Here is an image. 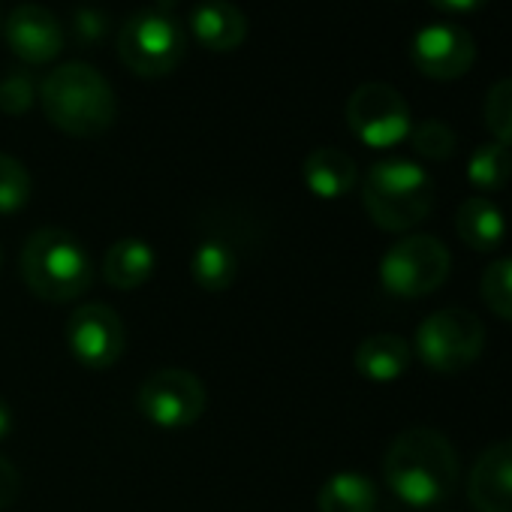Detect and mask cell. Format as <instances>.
Masks as SVG:
<instances>
[{"mask_svg":"<svg viewBox=\"0 0 512 512\" xmlns=\"http://www.w3.org/2000/svg\"><path fill=\"white\" fill-rule=\"evenodd\" d=\"M67 347L73 359L88 371L112 368L127 347V332L118 311L103 302L76 308V314L67 323Z\"/></svg>","mask_w":512,"mask_h":512,"instance_id":"10","label":"cell"},{"mask_svg":"<svg viewBox=\"0 0 512 512\" xmlns=\"http://www.w3.org/2000/svg\"><path fill=\"white\" fill-rule=\"evenodd\" d=\"M320 512H374L377 509V485L356 470L335 473L323 482L317 494Z\"/></svg>","mask_w":512,"mask_h":512,"instance_id":"19","label":"cell"},{"mask_svg":"<svg viewBox=\"0 0 512 512\" xmlns=\"http://www.w3.org/2000/svg\"><path fill=\"white\" fill-rule=\"evenodd\" d=\"M31 199V172L22 160L0 151V214H13Z\"/></svg>","mask_w":512,"mask_h":512,"instance_id":"23","label":"cell"},{"mask_svg":"<svg viewBox=\"0 0 512 512\" xmlns=\"http://www.w3.org/2000/svg\"><path fill=\"white\" fill-rule=\"evenodd\" d=\"M190 31L205 49L232 52L247 37V19L229 0H202L190 13Z\"/></svg>","mask_w":512,"mask_h":512,"instance_id":"14","label":"cell"},{"mask_svg":"<svg viewBox=\"0 0 512 512\" xmlns=\"http://www.w3.org/2000/svg\"><path fill=\"white\" fill-rule=\"evenodd\" d=\"M347 124L368 148H395L413 130L407 100L383 82L359 85L347 100Z\"/></svg>","mask_w":512,"mask_h":512,"instance_id":"8","label":"cell"},{"mask_svg":"<svg viewBox=\"0 0 512 512\" xmlns=\"http://www.w3.org/2000/svg\"><path fill=\"white\" fill-rule=\"evenodd\" d=\"M10 431H13V410L4 398H0V440H7Z\"/></svg>","mask_w":512,"mask_h":512,"instance_id":"30","label":"cell"},{"mask_svg":"<svg viewBox=\"0 0 512 512\" xmlns=\"http://www.w3.org/2000/svg\"><path fill=\"white\" fill-rule=\"evenodd\" d=\"M4 37L13 49V55L25 64H49L64 49V28L55 19L52 10L40 4L16 7L7 16Z\"/></svg>","mask_w":512,"mask_h":512,"instance_id":"12","label":"cell"},{"mask_svg":"<svg viewBox=\"0 0 512 512\" xmlns=\"http://www.w3.org/2000/svg\"><path fill=\"white\" fill-rule=\"evenodd\" d=\"M479 290H482V302L488 305V311L497 314L500 320L512 323V256L491 263L482 272Z\"/></svg>","mask_w":512,"mask_h":512,"instance_id":"22","label":"cell"},{"mask_svg":"<svg viewBox=\"0 0 512 512\" xmlns=\"http://www.w3.org/2000/svg\"><path fill=\"white\" fill-rule=\"evenodd\" d=\"M22 281L43 302H73L94 284V263L76 235L58 226H43L22 247Z\"/></svg>","mask_w":512,"mask_h":512,"instance_id":"3","label":"cell"},{"mask_svg":"<svg viewBox=\"0 0 512 512\" xmlns=\"http://www.w3.org/2000/svg\"><path fill=\"white\" fill-rule=\"evenodd\" d=\"M362 202L383 232H410L434 208V181L419 163L389 157L368 169Z\"/></svg>","mask_w":512,"mask_h":512,"instance_id":"4","label":"cell"},{"mask_svg":"<svg viewBox=\"0 0 512 512\" xmlns=\"http://www.w3.org/2000/svg\"><path fill=\"white\" fill-rule=\"evenodd\" d=\"M428 4L446 16H467V13H476L482 10L488 0H428Z\"/></svg>","mask_w":512,"mask_h":512,"instance_id":"29","label":"cell"},{"mask_svg":"<svg viewBox=\"0 0 512 512\" xmlns=\"http://www.w3.org/2000/svg\"><path fill=\"white\" fill-rule=\"evenodd\" d=\"M413 151L425 160H449L455 154V133L443 121H422L410 130Z\"/></svg>","mask_w":512,"mask_h":512,"instance_id":"25","label":"cell"},{"mask_svg":"<svg viewBox=\"0 0 512 512\" xmlns=\"http://www.w3.org/2000/svg\"><path fill=\"white\" fill-rule=\"evenodd\" d=\"M73 31L82 46H94L106 37V16L97 10H79L73 16Z\"/></svg>","mask_w":512,"mask_h":512,"instance_id":"27","label":"cell"},{"mask_svg":"<svg viewBox=\"0 0 512 512\" xmlns=\"http://www.w3.org/2000/svg\"><path fill=\"white\" fill-rule=\"evenodd\" d=\"M485 127L494 142L512 148V79L491 85L485 97Z\"/></svg>","mask_w":512,"mask_h":512,"instance_id":"24","label":"cell"},{"mask_svg":"<svg viewBox=\"0 0 512 512\" xmlns=\"http://www.w3.org/2000/svg\"><path fill=\"white\" fill-rule=\"evenodd\" d=\"M485 350V326L467 308H440L416 329V356L437 374L470 368Z\"/></svg>","mask_w":512,"mask_h":512,"instance_id":"7","label":"cell"},{"mask_svg":"<svg viewBox=\"0 0 512 512\" xmlns=\"http://www.w3.org/2000/svg\"><path fill=\"white\" fill-rule=\"evenodd\" d=\"M452 269L446 244L434 235H407L380 260V284L395 299H425L437 293Z\"/></svg>","mask_w":512,"mask_h":512,"instance_id":"6","label":"cell"},{"mask_svg":"<svg viewBox=\"0 0 512 512\" xmlns=\"http://www.w3.org/2000/svg\"><path fill=\"white\" fill-rule=\"evenodd\" d=\"M467 497L476 512H512V440L491 443L476 458Z\"/></svg>","mask_w":512,"mask_h":512,"instance_id":"13","label":"cell"},{"mask_svg":"<svg viewBox=\"0 0 512 512\" xmlns=\"http://www.w3.org/2000/svg\"><path fill=\"white\" fill-rule=\"evenodd\" d=\"M455 232L470 250L491 253L506 235V217L488 196H470L455 214Z\"/></svg>","mask_w":512,"mask_h":512,"instance_id":"18","label":"cell"},{"mask_svg":"<svg viewBox=\"0 0 512 512\" xmlns=\"http://www.w3.org/2000/svg\"><path fill=\"white\" fill-rule=\"evenodd\" d=\"M187 52V37L178 19L166 10L133 13L118 34V55L124 67L142 79L169 76Z\"/></svg>","mask_w":512,"mask_h":512,"instance_id":"5","label":"cell"},{"mask_svg":"<svg viewBox=\"0 0 512 512\" xmlns=\"http://www.w3.org/2000/svg\"><path fill=\"white\" fill-rule=\"evenodd\" d=\"M34 106V82L25 73H10L0 82V112L4 115H25Z\"/></svg>","mask_w":512,"mask_h":512,"instance_id":"26","label":"cell"},{"mask_svg":"<svg viewBox=\"0 0 512 512\" xmlns=\"http://www.w3.org/2000/svg\"><path fill=\"white\" fill-rule=\"evenodd\" d=\"M383 476L401 503L428 509L452 494L458 482V452L437 428H407L389 443Z\"/></svg>","mask_w":512,"mask_h":512,"instance_id":"1","label":"cell"},{"mask_svg":"<svg viewBox=\"0 0 512 512\" xmlns=\"http://www.w3.org/2000/svg\"><path fill=\"white\" fill-rule=\"evenodd\" d=\"M157 266L154 247L142 238H121L103 256V278L109 287L130 293L151 281Z\"/></svg>","mask_w":512,"mask_h":512,"instance_id":"16","label":"cell"},{"mask_svg":"<svg viewBox=\"0 0 512 512\" xmlns=\"http://www.w3.org/2000/svg\"><path fill=\"white\" fill-rule=\"evenodd\" d=\"M302 175H305V184H308V190L314 196H320V199H341V196H347L356 187L359 166L341 148H314L305 157Z\"/></svg>","mask_w":512,"mask_h":512,"instance_id":"15","label":"cell"},{"mask_svg":"<svg viewBox=\"0 0 512 512\" xmlns=\"http://www.w3.org/2000/svg\"><path fill=\"white\" fill-rule=\"evenodd\" d=\"M136 404L157 428H187L205 413V386L193 371L160 368L139 386Z\"/></svg>","mask_w":512,"mask_h":512,"instance_id":"9","label":"cell"},{"mask_svg":"<svg viewBox=\"0 0 512 512\" xmlns=\"http://www.w3.org/2000/svg\"><path fill=\"white\" fill-rule=\"evenodd\" d=\"M413 350L401 335H371L356 347L353 365L371 383H392L410 368Z\"/></svg>","mask_w":512,"mask_h":512,"instance_id":"17","label":"cell"},{"mask_svg":"<svg viewBox=\"0 0 512 512\" xmlns=\"http://www.w3.org/2000/svg\"><path fill=\"white\" fill-rule=\"evenodd\" d=\"M410 58L422 76L434 82H452V79H461L473 67L476 40L458 25L437 22V25L422 28L413 37Z\"/></svg>","mask_w":512,"mask_h":512,"instance_id":"11","label":"cell"},{"mask_svg":"<svg viewBox=\"0 0 512 512\" xmlns=\"http://www.w3.org/2000/svg\"><path fill=\"white\" fill-rule=\"evenodd\" d=\"M46 118L67 136L91 139L115 124L118 100L106 76L88 64H61L40 85Z\"/></svg>","mask_w":512,"mask_h":512,"instance_id":"2","label":"cell"},{"mask_svg":"<svg viewBox=\"0 0 512 512\" xmlns=\"http://www.w3.org/2000/svg\"><path fill=\"white\" fill-rule=\"evenodd\" d=\"M0 263H4V250H0Z\"/></svg>","mask_w":512,"mask_h":512,"instance_id":"31","label":"cell"},{"mask_svg":"<svg viewBox=\"0 0 512 512\" xmlns=\"http://www.w3.org/2000/svg\"><path fill=\"white\" fill-rule=\"evenodd\" d=\"M190 275L199 290L205 293H226L238 275V256L226 241L208 238L193 250Z\"/></svg>","mask_w":512,"mask_h":512,"instance_id":"20","label":"cell"},{"mask_svg":"<svg viewBox=\"0 0 512 512\" xmlns=\"http://www.w3.org/2000/svg\"><path fill=\"white\" fill-rule=\"evenodd\" d=\"M512 178V151L500 142H482L479 148H473L470 160H467V181L482 190V193H494L503 190Z\"/></svg>","mask_w":512,"mask_h":512,"instance_id":"21","label":"cell"},{"mask_svg":"<svg viewBox=\"0 0 512 512\" xmlns=\"http://www.w3.org/2000/svg\"><path fill=\"white\" fill-rule=\"evenodd\" d=\"M19 485H22L19 470H16L4 455H0V512L10 509V506L16 503V497H19Z\"/></svg>","mask_w":512,"mask_h":512,"instance_id":"28","label":"cell"}]
</instances>
